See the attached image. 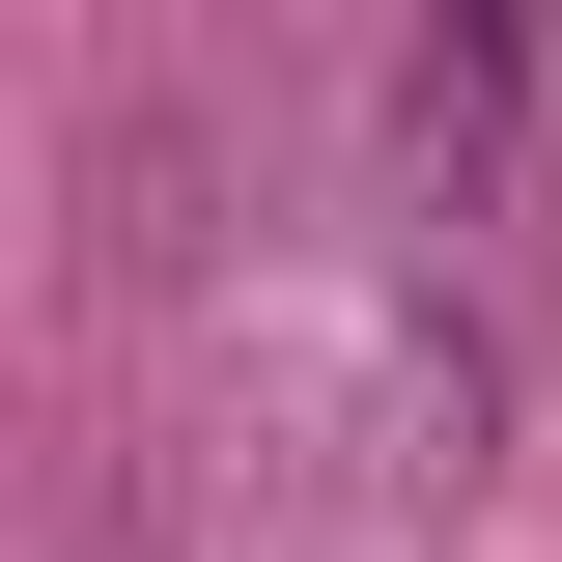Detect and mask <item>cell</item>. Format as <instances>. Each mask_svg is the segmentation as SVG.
Wrapping results in <instances>:
<instances>
[{"label": "cell", "instance_id": "obj_1", "mask_svg": "<svg viewBox=\"0 0 562 562\" xmlns=\"http://www.w3.org/2000/svg\"><path fill=\"white\" fill-rule=\"evenodd\" d=\"M506 85H535L506 29H422V57H394V140H422V169H479V140H506Z\"/></svg>", "mask_w": 562, "mask_h": 562}]
</instances>
